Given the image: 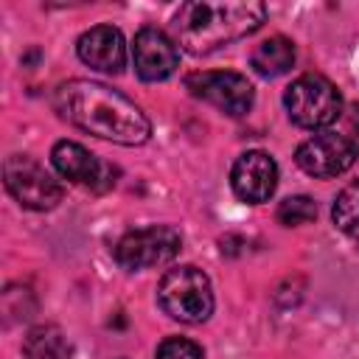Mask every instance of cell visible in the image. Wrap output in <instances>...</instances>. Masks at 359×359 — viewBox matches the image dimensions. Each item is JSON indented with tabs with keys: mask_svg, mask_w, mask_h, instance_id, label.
I'll list each match as a JSON object with an SVG mask.
<instances>
[{
	"mask_svg": "<svg viewBox=\"0 0 359 359\" xmlns=\"http://www.w3.org/2000/svg\"><path fill=\"white\" fill-rule=\"evenodd\" d=\"M180 247H182V238L171 224H149L126 233L115 244V261L123 269L137 272V269L168 264L180 252Z\"/></svg>",
	"mask_w": 359,
	"mask_h": 359,
	"instance_id": "6",
	"label": "cell"
},
{
	"mask_svg": "<svg viewBox=\"0 0 359 359\" xmlns=\"http://www.w3.org/2000/svg\"><path fill=\"white\" fill-rule=\"evenodd\" d=\"M317 216V205L309 196H286L278 205V222L286 227H297V224H309Z\"/></svg>",
	"mask_w": 359,
	"mask_h": 359,
	"instance_id": "16",
	"label": "cell"
},
{
	"mask_svg": "<svg viewBox=\"0 0 359 359\" xmlns=\"http://www.w3.org/2000/svg\"><path fill=\"white\" fill-rule=\"evenodd\" d=\"M132 59H135V70L143 81H163L180 65V53H177V45L171 42V36L151 25H146L135 34Z\"/></svg>",
	"mask_w": 359,
	"mask_h": 359,
	"instance_id": "10",
	"label": "cell"
},
{
	"mask_svg": "<svg viewBox=\"0 0 359 359\" xmlns=\"http://www.w3.org/2000/svg\"><path fill=\"white\" fill-rule=\"evenodd\" d=\"M25 359H70L73 345L59 325H36L22 339Z\"/></svg>",
	"mask_w": 359,
	"mask_h": 359,
	"instance_id": "14",
	"label": "cell"
},
{
	"mask_svg": "<svg viewBox=\"0 0 359 359\" xmlns=\"http://www.w3.org/2000/svg\"><path fill=\"white\" fill-rule=\"evenodd\" d=\"M264 20H266V8L264 3L255 0H227V3L196 0L180 6L174 17V36L188 53L202 56L258 31Z\"/></svg>",
	"mask_w": 359,
	"mask_h": 359,
	"instance_id": "2",
	"label": "cell"
},
{
	"mask_svg": "<svg viewBox=\"0 0 359 359\" xmlns=\"http://www.w3.org/2000/svg\"><path fill=\"white\" fill-rule=\"evenodd\" d=\"M230 185H233V194L241 199V202H250V205H261L266 202L275 188H278V163L266 154V151H244L236 163H233V171H230Z\"/></svg>",
	"mask_w": 359,
	"mask_h": 359,
	"instance_id": "9",
	"label": "cell"
},
{
	"mask_svg": "<svg viewBox=\"0 0 359 359\" xmlns=\"http://www.w3.org/2000/svg\"><path fill=\"white\" fill-rule=\"evenodd\" d=\"M154 359H205V351H202L194 339H185V337H165V339L157 345Z\"/></svg>",
	"mask_w": 359,
	"mask_h": 359,
	"instance_id": "17",
	"label": "cell"
},
{
	"mask_svg": "<svg viewBox=\"0 0 359 359\" xmlns=\"http://www.w3.org/2000/svg\"><path fill=\"white\" fill-rule=\"evenodd\" d=\"M76 53L84 65L101 73H121L126 65V42L123 34L112 25H95L84 31L76 42Z\"/></svg>",
	"mask_w": 359,
	"mask_h": 359,
	"instance_id": "12",
	"label": "cell"
},
{
	"mask_svg": "<svg viewBox=\"0 0 359 359\" xmlns=\"http://www.w3.org/2000/svg\"><path fill=\"white\" fill-rule=\"evenodd\" d=\"M331 216H334V224L359 247V180L339 191V196L334 199Z\"/></svg>",
	"mask_w": 359,
	"mask_h": 359,
	"instance_id": "15",
	"label": "cell"
},
{
	"mask_svg": "<svg viewBox=\"0 0 359 359\" xmlns=\"http://www.w3.org/2000/svg\"><path fill=\"white\" fill-rule=\"evenodd\" d=\"M359 157V146L353 137L348 135H337V132H323L314 135L309 140H303L294 151V163L309 174V177H339L345 174Z\"/></svg>",
	"mask_w": 359,
	"mask_h": 359,
	"instance_id": "7",
	"label": "cell"
},
{
	"mask_svg": "<svg viewBox=\"0 0 359 359\" xmlns=\"http://www.w3.org/2000/svg\"><path fill=\"white\" fill-rule=\"evenodd\" d=\"M3 180L8 194L28 210H50L62 199V185L28 154H11L3 163Z\"/></svg>",
	"mask_w": 359,
	"mask_h": 359,
	"instance_id": "5",
	"label": "cell"
},
{
	"mask_svg": "<svg viewBox=\"0 0 359 359\" xmlns=\"http://www.w3.org/2000/svg\"><path fill=\"white\" fill-rule=\"evenodd\" d=\"M53 107L67 123L101 140H112L121 146H140L151 135V123L146 112L132 98L101 81L70 79L59 84L53 93Z\"/></svg>",
	"mask_w": 359,
	"mask_h": 359,
	"instance_id": "1",
	"label": "cell"
},
{
	"mask_svg": "<svg viewBox=\"0 0 359 359\" xmlns=\"http://www.w3.org/2000/svg\"><path fill=\"white\" fill-rule=\"evenodd\" d=\"M185 84H188V90H191L196 98L213 104L216 109H222L224 115H233V118L244 115V112L252 107V101H255V90H252V84L247 81V76L233 73V70H216V73L205 70V73H194V76H188Z\"/></svg>",
	"mask_w": 359,
	"mask_h": 359,
	"instance_id": "8",
	"label": "cell"
},
{
	"mask_svg": "<svg viewBox=\"0 0 359 359\" xmlns=\"http://www.w3.org/2000/svg\"><path fill=\"white\" fill-rule=\"evenodd\" d=\"M250 65L258 76L264 79H275L292 70L294 65V45L286 36H269L264 42L255 45V50L250 53Z\"/></svg>",
	"mask_w": 359,
	"mask_h": 359,
	"instance_id": "13",
	"label": "cell"
},
{
	"mask_svg": "<svg viewBox=\"0 0 359 359\" xmlns=\"http://www.w3.org/2000/svg\"><path fill=\"white\" fill-rule=\"evenodd\" d=\"M50 163L65 180H70L76 185L107 188L115 182L112 168L107 163H101L93 151H87L81 143H73V140H59L50 151Z\"/></svg>",
	"mask_w": 359,
	"mask_h": 359,
	"instance_id": "11",
	"label": "cell"
},
{
	"mask_svg": "<svg viewBox=\"0 0 359 359\" xmlns=\"http://www.w3.org/2000/svg\"><path fill=\"white\" fill-rule=\"evenodd\" d=\"M283 104L292 123L303 129H325L342 112L339 90L325 76H314V73L294 79L283 93Z\"/></svg>",
	"mask_w": 359,
	"mask_h": 359,
	"instance_id": "4",
	"label": "cell"
},
{
	"mask_svg": "<svg viewBox=\"0 0 359 359\" xmlns=\"http://www.w3.org/2000/svg\"><path fill=\"white\" fill-rule=\"evenodd\" d=\"M160 309L180 323H205L213 311V289L210 278L196 266H177L168 269L157 286Z\"/></svg>",
	"mask_w": 359,
	"mask_h": 359,
	"instance_id": "3",
	"label": "cell"
}]
</instances>
